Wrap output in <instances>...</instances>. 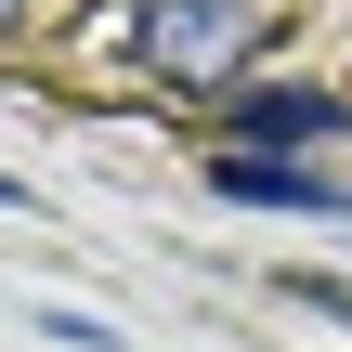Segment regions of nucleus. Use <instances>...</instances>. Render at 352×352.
<instances>
[{
	"mask_svg": "<svg viewBox=\"0 0 352 352\" xmlns=\"http://www.w3.org/2000/svg\"><path fill=\"white\" fill-rule=\"evenodd\" d=\"M118 39H131V65L170 78V91H248L261 13H248V0H131Z\"/></svg>",
	"mask_w": 352,
	"mask_h": 352,
	"instance_id": "1",
	"label": "nucleus"
},
{
	"mask_svg": "<svg viewBox=\"0 0 352 352\" xmlns=\"http://www.w3.org/2000/svg\"><path fill=\"white\" fill-rule=\"evenodd\" d=\"M340 131H352L340 91H222V157H287V170H300V157H327Z\"/></svg>",
	"mask_w": 352,
	"mask_h": 352,
	"instance_id": "2",
	"label": "nucleus"
},
{
	"mask_svg": "<svg viewBox=\"0 0 352 352\" xmlns=\"http://www.w3.org/2000/svg\"><path fill=\"white\" fill-rule=\"evenodd\" d=\"M209 183H222L235 209H327V222H352V183L287 170V157H209Z\"/></svg>",
	"mask_w": 352,
	"mask_h": 352,
	"instance_id": "3",
	"label": "nucleus"
},
{
	"mask_svg": "<svg viewBox=\"0 0 352 352\" xmlns=\"http://www.w3.org/2000/svg\"><path fill=\"white\" fill-rule=\"evenodd\" d=\"M39 340H65V352H118V327H104V314H78V300H39Z\"/></svg>",
	"mask_w": 352,
	"mask_h": 352,
	"instance_id": "4",
	"label": "nucleus"
},
{
	"mask_svg": "<svg viewBox=\"0 0 352 352\" xmlns=\"http://www.w3.org/2000/svg\"><path fill=\"white\" fill-rule=\"evenodd\" d=\"M287 300H314L327 327H352V287H340V274H287Z\"/></svg>",
	"mask_w": 352,
	"mask_h": 352,
	"instance_id": "5",
	"label": "nucleus"
},
{
	"mask_svg": "<svg viewBox=\"0 0 352 352\" xmlns=\"http://www.w3.org/2000/svg\"><path fill=\"white\" fill-rule=\"evenodd\" d=\"M0 209H26V196H13V170H0Z\"/></svg>",
	"mask_w": 352,
	"mask_h": 352,
	"instance_id": "6",
	"label": "nucleus"
},
{
	"mask_svg": "<svg viewBox=\"0 0 352 352\" xmlns=\"http://www.w3.org/2000/svg\"><path fill=\"white\" fill-rule=\"evenodd\" d=\"M13 13H26V0H0V26H13Z\"/></svg>",
	"mask_w": 352,
	"mask_h": 352,
	"instance_id": "7",
	"label": "nucleus"
}]
</instances>
